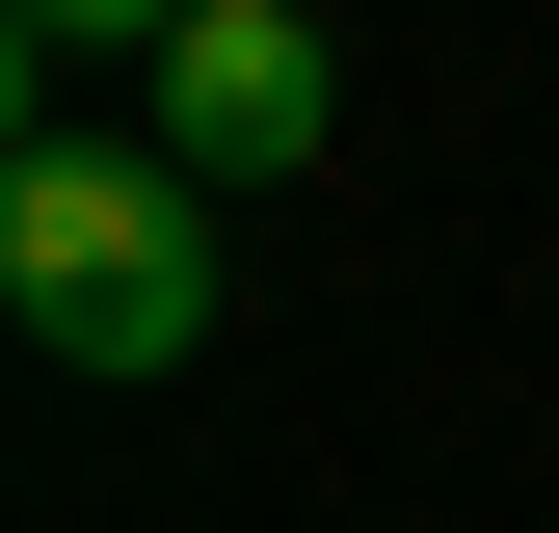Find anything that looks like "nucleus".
I'll use <instances>...</instances> for the list:
<instances>
[{
	"label": "nucleus",
	"mask_w": 559,
	"mask_h": 533,
	"mask_svg": "<svg viewBox=\"0 0 559 533\" xmlns=\"http://www.w3.org/2000/svg\"><path fill=\"white\" fill-rule=\"evenodd\" d=\"M0 320L53 374H187L214 347V161H160V133H0Z\"/></svg>",
	"instance_id": "f257e3e1"
},
{
	"label": "nucleus",
	"mask_w": 559,
	"mask_h": 533,
	"mask_svg": "<svg viewBox=\"0 0 559 533\" xmlns=\"http://www.w3.org/2000/svg\"><path fill=\"white\" fill-rule=\"evenodd\" d=\"M320 107H346L320 0H187V27H160V161H214V187H294V161H320Z\"/></svg>",
	"instance_id": "f03ea898"
},
{
	"label": "nucleus",
	"mask_w": 559,
	"mask_h": 533,
	"mask_svg": "<svg viewBox=\"0 0 559 533\" xmlns=\"http://www.w3.org/2000/svg\"><path fill=\"white\" fill-rule=\"evenodd\" d=\"M187 0H27V54H160Z\"/></svg>",
	"instance_id": "7ed1b4c3"
}]
</instances>
